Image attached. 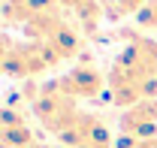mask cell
I'll return each mask as SVG.
<instances>
[{"label":"cell","mask_w":157,"mask_h":148,"mask_svg":"<svg viewBox=\"0 0 157 148\" xmlns=\"http://www.w3.org/2000/svg\"><path fill=\"white\" fill-rule=\"evenodd\" d=\"M58 85L63 94H70L73 100H97L106 91V76L100 73L91 60H82L76 67H70L63 76H58Z\"/></svg>","instance_id":"5"},{"label":"cell","mask_w":157,"mask_h":148,"mask_svg":"<svg viewBox=\"0 0 157 148\" xmlns=\"http://www.w3.org/2000/svg\"><path fill=\"white\" fill-rule=\"evenodd\" d=\"M9 45H12V39L6 33H0V76H3V64H6V55H9Z\"/></svg>","instance_id":"13"},{"label":"cell","mask_w":157,"mask_h":148,"mask_svg":"<svg viewBox=\"0 0 157 148\" xmlns=\"http://www.w3.org/2000/svg\"><path fill=\"white\" fill-rule=\"evenodd\" d=\"M115 60H121V64L139 70V73L148 76V79H157V39L142 37V33H133Z\"/></svg>","instance_id":"7"},{"label":"cell","mask_w":157,"mask_h":148,"mask_svg":"<svg viewBox=\"0 0 157 148\" xmlns=\"http://www.w3.org/2000/svg\"><path fill=\"white\" fill-rule=\"evenodd\" d=\"M30 109H33V118L42 124L45 133H55V139L63 136V133L78 121V115L85 112V109H78V100H73L70 94L60 91L58 79L39 85V91H36V97H33V103H30Z\"/></svg>","instance_id":"1"},{"label":"cell","mask_w":157,"mask_h":148,"mask_svg":"<svg viewBox=\"0 0 157 148\" xmlns=\"http://www.w3.org/2000/svg\"><path fill=\"white\" fill-rule=\"evenodd\" d=\"M112 148H157V139H145V142H139V139H130V136H121Z\"/></svg>","instance_id":"12"},{"label":"cell","mask_w":157,"mask_h":148,"mask_svg":"<svg viewBox=\"0 0 157 148\" xmlns=\"http://www.w3.org/2000/svg\"><path fill=\"white\" fill-rule=\"evenodd\" d=\"M121 133L130 139H157V100H142L121 112Z\"/></svg>","instance_id":"6"},{"label":"cell","mask_w":157,"mask_h":148,"mask_svg":"<svg viewBox=\"0 0 157 148\" xmlns=\"http://www.w3.org/2000/svg\"><path fill=\"white\" fill-rule=\"evenodd\" d=\"M45 45H48L52 55L63 64V60H73V57H78L85 52V33H82L78 27H73L70 21H63L58 30L52 33V39H45Z\"/></svg>","instance_id":"10"},{"label":"cell","mask_w":157,"mask_h":148,"mask_svg":"<svg viewBox=\"0 0 157 148\" xmlns=\"http://www.w3.org/2000/svg\"><path fill=\"white\" fill-rule=\"evenodd\" d=\"M52 12H60L58 0H3V21L6 24H30L39 15H52Z\"/></svg>","instance_id":"8"},{"label":"cell","mask_w":157,"mask_h":148,"mask_svg":"<svg viewBox=\"0 0 157 148\" xmlns=\"http://www.w3.org/2000/svg\"><path fill=\"white\" fill-rule=\"evenodd\" d=\"M0 21H3V6H0Z\"/></svg>","instance_id":"14"},{"label":"cell","mask_w":157,"mask_h":148,"mask_svg":"<svg viewBox=\"0 0 157 148\" xmlns=\"http://www.w3.org/2000/svg\"><path fill=\"white\" fill-rule=\"evenodd\" d=\"M136 27H139V30H151V33L157 30V0H148V3L139 9Z\"/></svg>","instance_id":"11"},{"label":"cell","mask_w":157,"mask_h":148,"mask_svg":"<svg viewBox=\"0 0 157 148\" xmlns=\"http://www.w3.org/2000/svg\"><path fill=\"white\" fill-rule=\"evenodd\" d=\"M106 91L118 109H130L142 100H157V79H148L133 67L112 60V67L106 70Z\"/></svg>","instance_id":"2"},{"label":"cell","mask_w":157,"mask_h":148,"mask_svg":"<svg viewBox=\"0 0 157 148\" xmlns=\"http://www.w3.org/2000/svg\"><path fill=\"white\" fill-rule=\"evenodd\" d=\"M58 145L63 148H112V133L106 127V121L94 115V112H82L78 121L67 130L63 136H58Z\"/></svg>","instance_id":"3"},{"label":"cell","mask_w":157,"mask_h":148,"mask_svg":"<svg viewBox=\"0 0 157 148\" xmlns=\"http://www.w3.org/2000/svg\"><path fill=\"white\" fill-rule=\"evenodd\" d=\"M52 70L48 60L42 55V45L39 42H30V39H12L9 45V55H6V64H3V76L9 79H33V76Z\"/></svg>","instance_id":"4"},{"label":"cell","mask_w":157,"mask_h":148,"mask_svg":"<svg viewBox=\"0 0 157 148\" xmlns=\"http://www.w3.org/2000/svg\"><path fill=\"white\" fill-rule=\"evenodd\" d=\"M60 9L73 12V18L78 21V30L85 37H94L97 27L106 18V9H103V0H58Z\"/></svg>","instance_id":"9"}]
</instances>
